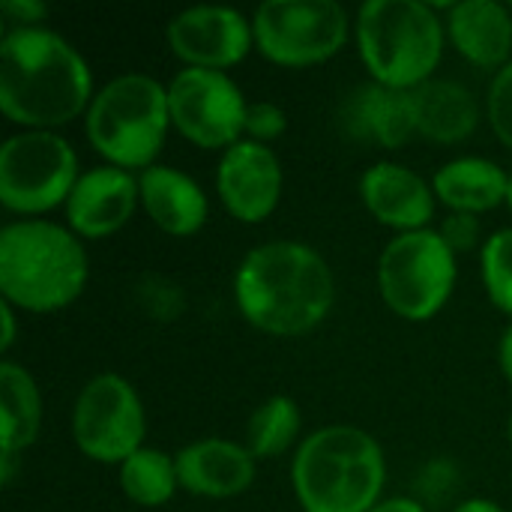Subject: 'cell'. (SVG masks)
Segmentation results:
<instances>
[{
  "instance_id": "obj_1",
  "label": "cell",
  "mask_w": 512,
  "mask_h": 512,
  "mask_svg": "<svg viewBox=\"0 0 512 512\" xmlns=\"http://www.w3.org/2000/svg\"><path fill=\"white\" fill-rule=\"evenodd\" d=\"M93 75L81 51L51 27H9L0 39V111L24 129H48L87 114Z\"/></svg>"
},
{
  "instance_id": "obj_2",
  "label": "cell",
  "mask_w": 512,
  "mask_h": 512,
  "mask_svg": "<svg viewBox=\"0 0 512 512\" xmlns=\"http://www.w3.org/2000/svg\"><path fill=\"white\" fill-rule=\"evenodd\" d=\"M240 315L270 336L315 330L336 303V279L321 252L300 240H270L249 249L234 273Z\"/></svg>"
},
{
  "instance_id": "obj_3",
  "label": "cell",
  "mask_w": 512,
  "mask_h": 512,
  "mask_svg": "<svg viewBox=\"0 0 512 512\" xmlns=\"http://www.w3.org/2000/svg\"><path fill=\"white\" fill-rule=\"evenodd\" d=\"M84 243L69 225L18 219L0 228V294L24 312H60L87 285Z\"/></svg>"
},
{
  "instance_id": "obj_4",
  "label": "cell",
  "mask_w": 512,
  "mask_h": 512,
  "mask_svg": "<svg viewBox=\"0 0 512 512\" xmlns=\"http://www.w3.org/2000/svg\"><path fill=\"white\" fill-rule=\"evenodd\" d=\"M291 483L303 512H369L381 504L387 456L360 426H321L297 447Z\"/></svg>"
},
{
  "instance_id": "obj_5",
  "label": "cell",
  "mask_w": 512,
  "mask_h": 512,
  "mask_svg": "<svg viewBox=\"0 0 512 512\" xmlns=\"http://www.w3.org/2000/svg\"><path fill=\"white\" fill-rule=\"evenodd\" d=\"M363 66L375 84L417 90L432 81L447 27L423 0H366L354 21Z\"/></svg>"
},
{
  "instance_id": "obj_6",
  "label": "cell",
  "mask_w": 512,
  "mask_h": 512,
  "mask_svg": "<svg viewBox=\"0 0 512 512\" xmlns=\"http://www.w3.org/2000/svg\"><path fill=\"white\" fill-rule=\"evenodd\" d=\"M168 126V87L144 72L105 81L84 114V135L105 165L138 174L156 165Z\"/></svg>"
},
{
  "instance_id": "obj_7",
  "label": "cell",
  "mask_w": 512,
  "mask_h": 512,
  "mask_svg": "<svg viewBox=\"0 0 512 512\" xmlns=\"http://www.w3.org/2000/svg\"><path fill=\"white\" fill-rule=\"evenodd\" d=\"M456 252L435 228L396 234L378 258V291L405 321H432L456 288Z\"/></svg>"
},
{
  "instance_id": "obj_8",
  "label": "cell",
  "mask_w": 512,
  "mask_h": 512,
  "mask_svg": "<svg viewBox=\"0 0 512 512\" xmlns=\"http://www.w3.org/2000/svg\"><path fill=\"white\" fill-rule=\"evenodd\" d=\"M72 144L48 129H24L0 147V204L21 216H42L66 207L78 183Z\"/></svg>"
},
{
  "instance_id": "obj_9",
  "label": "cell",
  "mask_w": 512,
  "mask_h": 512,
  "mask_svg": "<svg viewBox=\"0 0 512 512\" xmlns=\"http://www.w3.org/2000/svg\"><path fill=\"white\" fill-rule=\"evenodd\" d=\"M255 48L279 66L303 69L336 57L351 33L336 0H264L252 15Z\"/></svg>"
},
{
  "instance_id": "obj_10",
  "label": "cell",
  "mask_w": 512,
  "mask_h": 512,
  "mask_svg": "<svg viewBox=\"0 0 512 512\" xmlns=\"http://www.w3.org/2000/svg\"><path fill=\"white\" fill-rule=\"evenodd\" d=\"M147 417L138 390L114 372L90 378L72 408L75 447L99 465H123L144 447Z\"/></svg>"
},
{
  "instance_id": "obj_11",
  "label": "cell",
  "mask_w": 512,
  "mask_h": 512,
  "mask_svg": "<svg viewBox=\"0 0 512 512\" xmlns=\"http://www.w3.org/2000/svg\"><path fill=\"white\" fill-rule=\"evenodd\" d=\"M171 126L201 150H228L246 138L249 102L228 72L183 66L168 84Z\"/></svg>"
},
{
  "instance_id": "obj_12",
  "label": "cell",
  "mask_w": 512,
  "mask_h": 512,
  "mask_svg": "<svg viewBox=\"0 0 512 512\" xmlns=\"http://www.w3.org/2000/svg\"><path fill=\"white\" fill-rule=\"evenodd\" d=\"M168 48L192 69L225 72L249 57L255 48L252 21L234 6H189L165 27Z\"/></svg>"
},
{
  "instance_id": "obj_13",
  "label": "cell",
  "mask_w": 512,
  "mask_h": 512,
  "mask_svg": "<svg viewBox=\"0 0 512 512\" xmlns=\"http://www.w3.org/2000/svg\"><path fill=\"white\" fill-rule=\"evenodd\" d=\"M285 186V171L270 144L237 141L216 165V192L222 207L246 225H258L273 216Z\"/></svg>"
},
{
  "instance_id": "obj_14",
  "label": "cell",
  "mask_w": 512,
  "mask_h": 512,
  "mask_svg": "<svg viewBox=\"0 0 512 512\" xmlns=\"http://www.w3.org/2000/svg\"><path fill=\"white\" fill-rule=\"evenodd\" d=\"M141 204L138 177L117 165H96L84 171L66 201V225L84 240L117 234Z\"/></svg>"
},
{
  "instance_id": "obj_15",
  "label": "cell",
  "mask_w": 512,
  "mask_h": 512,
  "mask_svg": "<svg viewBox=\"0 0 512 512\" xmlns=\"http://www.w3.org/2000/svg\"><path fill=\"white\" fill-rule=\"evenodd\" d=\"M360 198L375 222L408 234L429 228L435 216V189L402 162H375L360 177Z\"/></svg>"
},
{
  "instance_id": "obj_16",
  "label": "cell",
  "mask_w": 512,
  "mask_h": 512,
  "mask_svg": "<svg viewBox=\"0 0 512 512\" xmlns=\"http://www.w3.org/2000/svg\"><path fill=\"white\" fill-rule=\"evenodd\" d=\"M180 489L198 498H234L255 480V456L228 438H201L174 453Z\"/></svg>"
},
{
  "instance_id": "obj_17",
  "label": "cell",
  "mask_w": 512,
  "mask_h": 512,
  "mask_svg": "<svg viewBox=\"0 0 512 512\" xmlns=\"http://www.w3.org/2000/svg\"><path fill=\"white\" fill-rule=\"evenodd\" d=\"M342 123L360 141L384 150H399L417 135L414 93L369 81L345 99Z\"/></svg>"
},
{
  "instance_id": "obj_18",
  "label": "cell",
  "mask_w": 512,
  "mask_h": 512,
  "mask_svg": "<svg viewBox=\"0 0 512 512\" xmlns=\"http://www.w3.org/2000/svg\"><path fill=\"white\" fill-rule=\"evenodd\" d=\"M141 207L150 222L171 237H192L204 228L210 201L198 180L174 165H150L138 174Z\"/></svg>"
},
{
  "instance_id": "obj_19",
  "label": "cell",
  "mask_w": 512,
  "mask_h": 512,
  "mask_svg": "<svg viewBox=\"0 0 512 512\" xmlns=\"http://www.w3.org/2000/svg\"><path fill=\"white\" fill-rule=\"evenodd\" d=\"M447 39L483 69H504L512 54V12L498 0H462L447 12Z\"/></svg>"
},
{
  "instance_id": "obj_20",
  "label": "cell",
  "mask_w": 512,
  "mask_h": 512,
  "mask_svg": "<svg viewBox=\"0 0 512 512\" xmlns=\"http://www.w3.org/2000/svg\"><path fill=\"white\" fill-rule=\"evenodd\" d=\"M435 198L450 213H489L510 195V174L486 156H459L441 165L432 177Z\"/></svg>"
},
{
  "instance_id": "obj_21",
  "label": "cell",
  "mask_w": 512,
  "mask_h": 512,
  "mask_svg": "<svg viewBox=\"0 0 512 512\" xmlns=\"http://www.w3.org/2000/svg\"><path fill=\"white\" fill-rule=\"evenodd\" d=\"M411 93L420 138L450 147L474 135L480 123V105L465 84L450 78H432Z\"/></svg>"
},
{
  "instance_id": "obj_22",
  "label": "cell",
  "mask_w": 512,
  "mask_h": 512,
  "mask_svg": "<svg viewBox=\"0 0 512 512\" xmlns=\"http://www.w3.org/2000/svg\"><path fill=\"white\" fill-rule=\"evenodd\" d=\"M42 426V396L33 375L12 363H0V459H21Z\"/></svg>"
},
{
  "instance_id": "obj_23",
  "label": "cell",
  "mask_w": 512,
  "mask_h": 512,
  "mask_svg": "<svg viewBox=\"0 0 512 512\" xmlns=\"http://www.w3.org/2000/svg\"><path fill=\"white\" fill-rule=\"evenodd\" d=\"M120 489L138 507H165L180 489L174 456L156 447H141L120 465Z\"/></svg>"
},
{
  "instance_id": "obj_24",
  "label": "cell",
  "mask_w": 512,
  "mask_h": 512,
  "mask_svg": "<svg viewBox=\"0 0 512 512\" xmlns=\"http://www.w3.org/2000/svg\"><path fill=\"white\" fill-rule=\"evenodd\" d=\"M303 417L291 396L264 399L246 423V450L255 459H279L300 435Z\"/></svg>"
},
{
  "instance_id": "obj_25",
  "label": "cell",
  "mask_w": 512,
  "mask_h": 512,
  "mask_svg": "<svg viewBox=\"0 0 512 512\" xmlns=\"http://www.w3.org/2000/svg\"><path fill=\"white\" fill-rule=\"evenodd\" d=\"M480 270L489 300L512 318V228L495 231L483 243Z\"/></svg>"
},
{
  "instance_id": "obj_26",
  "label": "cell",
  "mask_w": 512,
  "mask_h": 512,
  "mask_svg": "<svg viewBox=\"0 0 512 512\" xmlns=\"http://www.w3.org/2000/svg\"><path fill=\"white\" fill-rule=\"evenodd\" d=\"M486 114H489V123H492L495 135L501 138V144L512 150V60L504 69L495 72V78L489 84Z\"/></svg>"
},
{
  "instance_id": "obj_27",
  "label": "cell",
  "mask_w": 512,
  "mask_h": 512,
  "mask_svg": "<svg viewBox=\"0 0 512 512\" xmlns=\"http://www.w3.org/2000/svg\"><path fill=\"white\" fill-rule=\"evenodd\" d=\"M288 129V114L276 102H249L246 111V138L258 144H270L282 138Z\"/></svg>"
},
{
  "instance_id": "obj_28",
  "label": "cell",
  "mask_w": 512,
  "mask_h": 512,
  "mask_svg": "<svg viewBox=\"0 0 512 512\" xmlns=\"http://www.w3.org/2000/svg\"><path fill=\"white\" fill-rule=\"evenodd\" d=\"M459 489V471L450 462H432L420 474L423 507H444V501Z\"/></svg>"
},
{
  "instance_id": "obj_29",
  "label": "cell",
  "mask_w": 512,
  "mask_h": 512,
  "mask_svg": "<svg viewBox=\"0 0 512 512\" xmlns=\"http://www.w3.org/2000/svg\"><path fill=\"white\" fill-rule=\"evenodd\" d=\"M438 234L444 237V243L459 255V252H471L480 246V237H483V225H480V216L474 213H450Z\"/></svg>"
},
{
  "instance_id": "obj_30",
  "label": "cell",
  "mask_w": 512,
  "mask_h": 512,
  "mask_svg": "<svg viewBox=\"0 0 512 512\" xmlns=\"http://www.w3.org/2000/svg\"><path fill=\"white\" fill-rule=\"evenodd\" d=\"M0 15L12 27H45L42 21L48 18V6L39 0H3Z\"/></svg>"
},
{
  "instance_id": "obj_31",
  "label": "cell",
  "mask_w": 512,
  "mask_h": 512,
  "mask_svg": "<svg viewBox=\"0 0 512 512\" xmlns=\"http://www.w3.org/2000/svg\"><path fill=\"white\" fill-rule=\"evenodd\" d=\"M369 512H429L423 507V501L417 498H387L381 504H375Z\"/></svg>"
},
{
  "instance_id": "obj_32",
  "label": "cell",
  "mask_w": 512,
  "mask_h": 512,
  "mask_svg": "<svg viewBox=\"0 0 512 512\" xmlns=\"http://www.w3.org/2000/svg\"><path fill=\"white\" fill-rule=\"evenodd\" d=\"M0 321H3V333H0V351H9L15 342V309L9 303H0Z\"/></svg>"
},
{
  "instance_id": "obj_33",
  "label": "cell",
  "mask_w": 512,
  "mask_h": 512,
  "mask_svg": "<svg viewBox=\"0 0 512 512\" xmlns=\"http://www.w3.org/2000/svg\"><path fill=\"white\" fill-rule=\"evenodd\" d=\"M498 366H501L504 378L512 384V324L501 333V342H498Z\"/></svg>"
},
{
  "instance_id": "obj_34",
  "label": "cell",
  "mask_w": 512,
  "mask_h": 512,
  "mask_svg": "<svg viewBox=\"0 0 512 512\" xmlns=\"http://www.w3.org/2000/svg\"><path fill=\"white\" fill-rule=\"evenodd\" d=\"M453 512H504V507L495 504L492 498H468V501L456 504Z\"/></svg>"
},
{
  "instance_id": "obj_35",
  "label": "cell",
  "mask_w": 512,
  "mask_h": 512,
  "mask_svg": "<svg viewBox=\"0 0 512 512\" xmlns=\"http://www.w3.org/2000/svg\"><path fill=\"white\" fill-rule=\"evenodd\" d=\"M507 204H510V210H512V171H510V195H507Z\"/></svg>"
},
{
  "instance_id": "obj_36",
  "label": "cell",
  "mask_w": 512,
  "mask_h": 512,
  "mask_svg": "<svg viewBox=\"0 0 512 512\" xmlns=\"http://www.w3.org/2000/svg\"><path fill=\"white\" fill-rule=\"evenodd\" d=\"M507 435H510V447H512V414H510V429H507Z\"/></svg>"
}]
</instances>
